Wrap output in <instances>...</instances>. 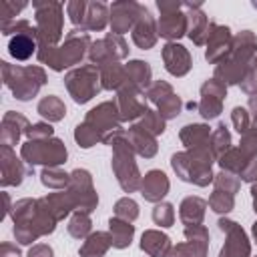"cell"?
<instances>
[{
  "label": "cell",
  "mask_w": 257,
  "mask_h": 257,
  "mask_svg": "<svg viewBox=\"0 0 257 257\" xmlns=\"http://www.w3.org/2000/svg\"><path fill=\"white\" fill-rule=\"evenodd\" d=\"M10 217L14 223V229H12L14 239L20 245H34L36 239L54 233L56 223H58L54 215L48 211V207L44 205L42 197L40 199H32V197L18 199L12 205Z\"/></svg>",
  "instance_id": "cell-1"
},
{
  "label": "cell",
  "mask_w": 257,
  "mask_h": 257,
  "mask_svg": "<svg viewBox=\"0 0 257 257\" xmlns=\"http://www.w3.org/2000/svg\"><path fill=\"white\" fill-rule=\"evenodd\" d=\"M257 56V36L251 30H241L233 36V50L231 54L215 66L213 78L221 80L223 84H241L245 74L249 72L253 60Z\"/></svg>",
  "instance_id": "cell-2"
},
{
  "label": "cell",
  "mask_w": 257,
  "mask_h": 257,
  "mask_svg": "<svg viewBox=\"0 0 257 257\" xmlns=\"http://www.w3.org/2000/svg\"><path fill=\"white\" fill-rule=\"evenodd\" d=\"M104 145H108L112 149V157H110V169L116 177V183L120 185V189L124 193H135L141 189V181L143 175L139 171V165L135 161V149L126 137L124 128L114 131L112 135H108L104 139Z\"/></svg>",
  "instance_id": "cell-3"
},
{
  "label": "cell",
  "mask_w": 257,
  "mask_h": 257,
  "mask_svg": "<svg viewBox=\"0 0 257 257\" xmlns=\"http://www.w3.org/2000/svg\"><path fill=\"white\" fill-rule=\"evenodd\" d=\"M90 46H92V40H90L88 32L72 28L66 34L62 44H58V46H38L36 58H38L40 64H46L54 72H62L64 68H70V66L78 64L84 56H88Z\"/></svg>",
  "instance_id": "cell-4"
},
{
  "label": "cell",
  "mask_w": 257,
  "mask_h": 257,
  "mask_svg": "<svg viewBox=\"0 0 257 257\" xmlns=\"http://www.w3.org/2000/svg\"><path fill=\"white\" fill-rule=\"evenodd\" d=\"M217 159L211 153V147H197V149H187L179 151L171 157V167L175 175L185 181L193 183L197 187H207L213 183V163Z\"/></svg>",
  "instance_id": "cell-5"
},
{
  "label": "cell",
  "mask_w": 257,
  "mask_h": 257,
  "mask_svg": "<svg viewBox=\"0 0 257 257\" xmlns=\"http://www.w3.org/2000/svg\"><path fill=\"white\" fill-rule=\"evenodd\" d=\"M2 68V80L10 88L16 100H32L38 90L48 82L46 80V70L38 64H28V66H18L10 64L8 60L0 62Z\"/></svg>",
  "instance_id": "cell-6"
},
{
  "label": "cell",
  "mask_w": 257,
  "mask_h": 257,
  "mask_svg": "<svg viewBox=\"0 0 257 257\" xmlns=\"http://www.w3.org/2000/svg\"><path fill=\"white\" fill-rule=\"evenodd\" d=\"M38 46H58L64 34V4L54 0H34Z\"/></svg>",
  "instance_id": "cell-7"
},
{
  "label": "cell",
  "mask_w": 257,
  "mask_h": 257,
  "mask_svg": "<svg viewBox=\"0 0 257 257\" xmlns=\"http://www.w3.org/2000/svg\"><path fill=\"white\" fill-rule=\"evenodd\" d=\"M0 32L4 36H12L8 42V52L16 60H28L38 52V32L28 20H10L0 22Z\"/></svg>",
  "instance_id": "cell-8"
},
{
  "label": "cell",
  "mask_w": 257,
  "mask_h": 257,
  "mask_svg": "<svg viewBox=\"0 0 257 257\" xmlns=\"http://www.w3.org/2000/svg\"><path fill=\"white\" fill-rule=\"evenodd\" d=\"M64 86L76 104H86L102 90L100 72L94 64H82L70 68L64 74Z\"/></svg>",
  "instance_id": "cell-9"
},
{
  "label": "cell",
  "mask_w": 257,
  "mask_h": 257,
  "mask_svg": "<svg viewBox=\"0 0 257 257\" xmlns=\"http://www.w3.org/2000/svg\"><path fill=\"white\" fill-rule=\"evenodd\" d=\"M20 157L26 165H42V167H60L68 159L66 145L52 137L44 141H26L20 147Z\"/></svg>",
  "instance_id": "cell-10"
},
{
  "label": "cell",
  "mask_w": 257,
  "mask_h": 257,
  "mask_svg": "<svg viewBox=\"0 0 257 257\" xmlns=\"http://www.w3.org/2000/svg\"><path fill=\"white\" fill-rule=\"evenodd\" d=\"M157 8L161 12L157 20V32L167 42H177L179 38L187 36V14L183 10V2L177 0H157Z\"/></svg>",
  "instance_id": "cell-11"
},
{
  "label": "cell",
  "mask_w": 257,
  "mask_h": 257,
  "mask_svg": "<svg viewBox=\"0 0 257 257\" xmlns=\"http://www.w3.org/2000/svg\"><path fill=\"white\" fill-rule=\"evenodd\" d=\"M147 100L155 106V110L165 118H177L183 110V100L181 96L175 92V88L167 82V80H155L147 90H145Z\"/></svg>",
  "instance_id": "cell-12"
},
{
  "label": "cell",
  "mask_w": 257,
  "mask_h": 257,
  "mask_svg": "<svg viewBox=\"0 0 257 257\" xmlns=\"http://www.w3.org/2000/svg\"><path fill=\"white\" fill-rule=\"evenodd\" d=\"M128 56V44L122 36L108 32L104 38L94 40L88 50V62L96 68L108 64V62H120Z\"/></svg>",
  "instance_id": "cell-13"
},
{
  "label": "cell",
  "mask_w": 257,
  "mask_h": 257,
  "mask_svg": "<svg viewBox=\"0 0 257 257\" xmlns=\"http://www.w3.org/2000/svg\"><path fill=\"white\" fill-rule=\"evenodd\" d=\"M66 191L72 195L76 211L82 213H92L98 205V193L92 185V175L86 169H74L70 173V183L66 187Z\"/></svg>",
  "instance_id": "cell-14"
},
{
  "label": "cell",
  "mask_w": 257,
  "mask_h": 257,
  "mask_svg": "<svg viewBox=\"0 0 257 257\" xmlns=\"http://www.w3.org/2000/svg\"><path fill=\"white\" fill-rule=\"evenodd\" d=\"M217 227L225 233V243L219 251V257H251V241L237 221L221 217Z\"/></svg>",
  "instance_id": "cell-15"
},
{
  "label": "cell",
  "mask_w": 257,
  "mask_h": 257,
  "mask_svg": "<svg viewBox=\"0 0 257 257\" xmlns=\"http://www.w3.org/2000/svg\"><path fill=\"white\" fill-rule=\"evenodd\" d=\"M114 100L118 104V112H120V120L122 122H135L137 118L141 120V116L149 108L145 90H141L133 82H126L124 86H120L116 90V98Z\"/></svg>",
  "instance_id": "cell-16"
},
{
  "label": "cell",
  "mask_w": 257,
  "mask_h": 257,
  "mask_svg": "<svg viewBox=\"0 0 257 257\" xmlns=\"http://www.w3.org/2000/svg\"><path fill=\"white\" fill-rule=\"evenodd\" d=\"M84 122H88L92 128H96L102 135V143H104V139L108 135L122 128V120H120L116 100H104V102L96 104L94 108H90L84 116Z\"/></svg>",
  "instance_id": "cell-17"
},
{
  "label": "cell",
  "mask_w": 257,
  "mask_h": 257,
  "mask_svg": "<svg viewBox=\"0 0 257 257\" xmlns=\"http://www.w3.org/2000/svg\"><path fill=\"white\" fill-rule=\"evenodd\" d=\"M34 171V167L26 165L22 157H16L12 147L0 145V185L2 187H18L22 181Z\"/></svg>",
  "instance_id": "cell-18"
},
{
  "label": "cell",
  "mask_w": 257,
  "mask_h": 257,
  "mask_svg": "<svg viewBox=\"0 0 257 257\" xmlns=\"http://www.w3.org/2000/svg\"><path fill=\"white\" fill-rule=\"evenodd\" d=\"M227 96V84L217 78H207L201 84V98L197 102V110L205 120H213L223 112V102Z\"/></svg>",
  "instance_id": "cell-19"
},
{
  "label": "cell",
  "mask_w": 257,
  "mask_h": 257,
  "mask_svg": "<svg viewBox=\"0 0 257 257\" xmlns=\"http://www.w3.org/2000/svg\"><path fill=\"white\" fill-rule=\"evenodd\" d=\"M207 50H205V60L209 64H221L233 50V34L229 26L211 22L209 24V34H207V42H205Z\"/></svg>",
  "instance_id": "cell-20"
},
{
  "label": "cell",
  "mask_w": 257,
  "mask_h": 257,
  "mask_svg": "<svg viewBox=\"0 0 257 257\" xmlns=\"http://www.w3.org/2000/svg\"><path fill=\"white\" fill-rule=\"evenodd\" d=\"M185 239L183 243L173 245L167 257H207L209 253V231L205 225L197 227H185L183 231Z\"/></svg>",
  "instance_id": "cell-21"
},
{
  "label": "cell",
  "mask_w": 257,
  "mask_h": 257,
  "mask_svg": "<svg viewBox=\"0 0 257 257\" xmlns=\"http://www.w3.org/2000/svg\"><path fill=\"white\" fill-rule=\"evenodd\" d=\"M108 8H110V32L118 34V36L133 30L141 12H143V4L135 2V0L112 2Z\"/></svg>",
  "instance_id": "cell-22"
},
{
  "label": "cell",
  "mask_w": 257,
  "mask_h": 257,
  "mask_svg": "<svg viewBox=\"0 0 257 257\" xmlns=\"http://www.w3.org/2000/svg\"><path fill=\"white\" fill-rule=\"evenodd\" d=\"M161 56H163V64H165V70L177 78L185 76L191 68H193V58H191V52L179 44V42H167L161 50Z\"/></svg>",
  "instance_id": "cell-23"
},
{
  "label": "cell",
  "mask_w": 257,
  "mask_h": 257,
  "mask_svg": "<svg viewBox=\"0 0 257 257\" xmlns=\"http://www.w3.org/2000/svg\"><path fill=\"white\" fill-rule=\"evenodd\" d=\"M183 10L187 14V36L191 38V42L195 46H203L207 42V34H209V18L201 8V2H183Z\"/></svg>",
  "instance_id": "cell-24"
},
{
  "label": "cell",
  "mask_w": 257,
  "mask_h": 257,
  "mask_svg": "<svg viewBox=\"0 0 257 257\" xmlns=\"http://www.w3.org/2000/svg\"><path fill=\"white\" fill-rule=\"evenodd\" d=\"M169 189H171L169 177L161 169H151V171H147L143 175V181H141V189L139 191H141V195H143L145 201L157 205V203H161L167 197Z\"/></svg>",
  "instance_id": "cell-25"
},
{
  "label": "cell",
  "mask_w": 257,
  "mask_h": 257,
  "mask_svg": "<svg viewBox=\"0 0 257 257\" xmlns=\"http://www.w3.org/2000/svg\"><path fill=\"white\" fill-rule=\"evenodd\" d=\"M133 34V42L141 48V50H151L157 44L159 32H157V20L153 18L151 10L147 6H143V12L135 24V28L131 30Z\"/></svg>",
  "instance_id": "cell-26"
},
{
  "label": "cell",
  "mask_w": 257,
  "mask_h": 257,
  "mask_svg": "<svg viewBox=\"0 0 257 257\" xmlns=\"http://www.w3.org/2000/svg\"><path fill=\"white\" fill-rule=\"evenodd\" d=\"M28 126H30V122L22 112H16V110L4 112L2 122H0V143L6 145V147L18 145L20 137L26 135Z\"/></svg>",
  "instance_id": "cell-27"
},
{
  "label": "cell",
  "mask_w": 257,
  "mask_h": 257,
  "mask_svg": "<svg viewBox=\"0 0 257 257\" xmlns=\"http://www.w3.org/2000/svg\"><path fill=\"white\" fill-rule=\"evenodd\" d=\"M209 203L197 195H189L181 201L179 205V219L185 227H197L203 225L205 221V211H207Z\"/></svg>",
  "instance_id": "cell-28"
},
{
  "label": "cell",
  "mask_w": 257,
  "mask_h": 257,
  "mask_svg": "<svg viewBox=\"0 0 257 257\" xmlns=\"http://www.w3.org/2000/svg\"><path fill=\"white\" fill-rule=\"evenodd\" d=\"M126 137L135 149V153L143 159H153L159 151V145H157V137H153L151 133H147L139 122L131 124L128 131H126Z\"/></svg>",
  "instance_id": "cell-29"
},
{
  "label": "cell",
  "mask_w": 257,
  "mask_h": 257,
  "mask_svg": "<svg viewBox=\"0 0 257 257\" xmlns=\"http://www.w3.org/2000/svg\"><path fill=\"white\" fill-rule=\"evenodd\" d=\"M171 249V237L159 229H147L141 235V251H145L149 257H167Z\"/></svg>",
  "instance_id": "cell-30"
},
{
  "label": "cell",
  "mask_w": 257,
  "mask_h": 257,
  "mask_svg": "<svg viewBox=\"0 0 257 257\" xmlns=\"http://www.w3.org/2000/svg\"><path fill=\"white\" fill-rule=\"evenodd\" d=\"M110 24V8L104 2H88L86 16L82 22L84 32H100Z\"/></svg>",
  "instance_id": "cell-31"
},
{
  "label": "cell",
  "mask_w": 257,
  "mask_h": 257,
  "mask_svg": "<svg viewBox=\"0 0 257 257\" xmlns=\"http://www.w3.org/2000/svg\"><path fill=\"white\" fill-rule=\"evenodd\" d=\"M211 126L205 122H191L185 124L179 131V139L187 149H197V147H209L211 141Z\"/></svg>",
  "instance_id": "cell-32"
},
{
  "label": "cell",
  "mask_w": 257,
  "mask_h": 257,
  "mask_svg": "<svg viewBox=\"0 0 257 257\" xmlns=\"http://www.w3.org/2000/svg\"><path fill=\"white\" fill-rule=\"evenodd\" d=\"M44 205L48 207V211L54 215L56 221H62L64 217L72 215L76 211V205H74V199L72 195L64 189V191H58V193H48L42 197Z\"/></svg>",
  "instance_id": "cell-33"
},
{
  "label": "cell",
  "mask_w": 257,
  "mask_h": 257,
  "mask_svg": "<svg viewBox=\"0 0 257 257\" xmlns=\"http://www.w3.org/2000/svg\"><path fill=\"white\" fill-rule=\"evenodd\" d=\"M112 247V239L108 231H92L78 249L80 257H104Z\"/></svg>",
  "instance_id": "cell-34"
},
{
  "label": "cell",
  "mask_w": 257,
  "mask_h": 257,
  "mask_svg": "<svg viewBox=\"0 0 257 257\" xmlns=\"http://www.w3.org/2000/svg\"><path fill=\"white\" fill-rule=\"evenodd\" d=\"M108 233H110L114 249H126L133 243L135 225L131 221H124V219H118V217H110L108 219Z\"/></svg>",
  "instance_id": "cell-35"
},
{
  "label": "cell",
  "mask_w": 257,
  "mask_h": 257,
  "mask_svg": "<svg viewBox=\"0 0 257 257\" xmlns=\"http://www.w3.org/2000/svg\"><path fill=\"white\" fill-rule=\"evenodd\" d=\"M100 72V84L104 90H118L128 82L126 78V68L120 62H108L98 68Z\"/></svg>",
  "instance_id": "cell-36"
},
{
  "label": "cell",
  "mask_w": 257,
  "mask_h": 257,
  "mask_svg": "<svg viewBox=\"0 0 257 257\" xmlns=\"http://www.w3.org/2000/svg\"><path fill=\"white\" fill-rule=\"evenodd\" d=\"M36 112L46 120V122H58L66 116V104L62 102L60 96L56 94H48L42 96L36 104Z\"/></svg>",
  "instance_id": "cell-37"
},
{
  "label": "cell",
  "mask_w": 257,
  "mask_h": 257,
  "mask_svg": "<svg viewBox=\"0 0 257 257\" xmlns=\"http://www.w3.org/2000/svg\"><path fill=\"white\" fill-rule=\"evenodd\" d=\"M126 68V78L128 82H133L135 86H139L141 90H147L151 84H153V70H151V64L145 62V60H128L124 64Z\"/></svg>",
  "instance_id": "cell-38"
},
{
  "label": "cell",
  "mask_w": 257,
  "mask_h": 257,
  "mask_svg": "<svg viewBox=\"0 0 257 257\" xmlns=\"http://www.w3.org/2000/svg\"><path fill=\"white\" fill-rule=\"evenodd\" d=\"M249 161H253V159H249L239 147H231L227 153H223V155L217 159V163H219V167H221L223 171H231V173H235L237 177L243 173V169L249 165Z\"/></svg>",
  "instance_id": "cell-39"
},
{
  "label": "cell",
  "mask_w": 257,
  "mask_h": 257,
  "mask_svg": "<svg viewBox=\"0 0 257 257\" xmlns=\"http://www.w3.org/2000/svg\"><path fill=\"white\" fill-rule=\"evenodd\" d=\"M40 183L46 189H56V191H64L70 183V173L62 171L60 167H44L40 171Z\"/></svg>",
  "instance_id": "cell-40"
},
{
  "label": "cell",
  "mask_w": 257,
  "mask_h": 257,
  "mask_svg": "<svg viewBox=\"0 0 257 257\" xmlns=\"http://www.w3.org/2000/svg\"><path fill=\"white\" fill-rule=\"evenodd\" d=\"M66 229H68V235L70 237H74V239H86L92 233V219H90L88 213L74 211L70 215V221H68Z\"/></svg>",
  "instance_id": "cell-41"
},
{
  "label": "cell",
  "mask_w": 257,
  "mask_h": 257,
  "mask_svg": "<svg viewBox=\"0 0 257 257\" xmlns=\"http://www.w3.org/2000/svg\"><path fill=\"white\" fill-rule=\"evenodd\" d=\"M209 147H211V153H213L215 159H219L223 153H227L231 149V133H229V128H227L225 122H219L215 126V131L211 133Z\"/></svg>",
  "instance_id": "cell-42"
},
{
  "label": "cell",
  "mask_w": 257,
  "mask_h": 257,
  "mask_svg": "<svg viewBox=\"0 0 257 257\" xmlns=\"http://www.w3.org/2000/svg\"><path fill=\"white\" fill-rule=\"evenodd\" d=\"M74 141H76V145L80 149H90V147L102 143V135L96 128H92L88 122L82 120V122H78L74 126Z\"/></svg>",
  "instance_id": "cell-43"
},
{
  "label": "cell",
  "mask_w": 257,
  "mask_h": 257,
  "mask_svg": "<svg viewBox=\"0 0 257 257\" xmlns=\"http://www.w3.org/2000/svg\"><path fill=\"white\" fill-rule=\"evenodd\" d=\"M239 86H241V90L249 96V108H251L253 112H257V56H255V60H253L249 72L245 74V78H243V82H241Z\"/></svg>",
  "instance_id": "cell-44"
},
{
  "label": "cell",
  "mask_w": 257,
  "mask_h": 257,
  "mask_svg": "<svg viewBox=\"0 0 257 257\" xmlns=\"http://www.w3.org/2000/svg\"><path fill=\"white\" fill-rule=\"evenodd\" d=\"M139 124H141L147 133H151L153 137L163 135V133H165V128H167V120H165V118H163L155 108H147V112L141 116Z\"/></svg>",
  "instance_id": "cell-45"
},
{
  "label": "cell",
  "mask_w": 257,
  "mask_h": 257,
  "mask_svg": "<svg viewBox=\"0 0 257 257\" xmlns=\"http://www.w3.org/2000/svg\"><path fill=\"white\" fill-rule=\"evenodd\" d=\"M207 203H209L211 211H215V213H219V215H227V213H231L233 207H235V195H229V193H225V191L215 189V191L211 193V197H209Z\"/></svg>",
  "instance_id": "cell-46"
},
{
  "label": "cell",
  "mask_w": 257,
  "mask_h": 257,
  "mask_svg": "<svg viewBox=\"0 0 257 257\" xmlns=\"http://www.w3.org/2000/svg\"><path fill=\"white\" fill-rule=\"evenodd\" d=\"M239 149H241L249 159H257V112H253L251 126L247 128V133L241 135Z\"/></svg>",
  "instance_id": "cell-47"
},
{
  "label": "cell",
  "mask_w": 257,
  "mask_h": 257,
  "mask_svg": "<svg viewBox=\"0 0 257 257\" xmlns=\"http://www.w3.org/2000/svg\"><path fill=\"white\" fill-rule=\"evenodd\" d=\"M151 217H153V223L163 227V229L173 227L175 225V207H173V203H167V201L157 203Z\"/></svg>",
  "instance_id": "cell-48"
},
{
  "label": "cell",
  "mask_w": 257,
  "mask_h": 257,
  "mask_svg": "<svg viewBox=\"0 0 257 257\" xmlns=\"http://www.w3.org/2000/svg\"><path fill=\"white\" fill-rule=\"evenodd\" d=\"M213 185H215V189H219V191H225V193H229V195H235V193H239V189H241V179H239L235 173L221 169V171L215 175Z\"/></svg>",
  "instance_id": "cell-49"
},
{
  "label": "cell",
  "mask_w": 257,
  "mask_h": 257,
  "mask_svg": "<svg viewBox=\"0 0 257 257\" xmlns=\"http://www.w3.org/2000/svg\"><path fill=\"white\" fill-rule=\"evenodd\" d=\"M139 203L133 199V197H120L116 203H114V217L118 219H124V221H135L139 217Z\"/></svg>",
  "instance_id": "cell-50"
},
{
  "label": "cell",
  "mask_w": 257,
  "mask_h": 257,
  "mask_svg": "<svg viewBox=\"0 0 257 257\" xmlns=\"http://www.w3.org/2000/svg\"><path fill=\"white\" fill-rule=\"evenodd\" d=\"M86 6H88L86 0H70L66 4V14H68L72 26L78 28V30L82 28V22H84V16H86Z\"/></svg>",
  "instance_id": "cell-51"
},
{
  "label": "cell",
  "mask_w": 257,
  "mask_h": 257,
  "mask_svg": "<svg viewBox=\"0 0 257 257\" xmlns=\"http://www.w3.org/2000/svg\"><path fill=\"white\" fill-rule=\"evenodd\" d=\"M251 118H253V114L249 112L247 106H235V108L231 110V122H233L235 131H237L239 135L247 133V128L251 126Z\"/></svg>",
  "instance_id": "cell-52"
},
{
  "label": "cell",
  "mask_w": 257,
  "mask_h": 257,
  "mask_svg": "<svg viewBox=\"0 0 257 257\" xmlns=\"http://www.w3.org/2000/svg\"><path fill=\"white\" fill-rule=\"evenodd\" d=\"M52 137H54V128L46 120L32 122L26 128V141H44V139H52Z\"/></svg>",
  "instance_id": "cell-53"
},
{
  "label": "cell",
  "mask_w": 257,
  "mask_h": 257,
  "mask_svg": "<svg viewBox=\"0 0 257 257\" xmlns=\"http://www.w3.org/2000/svg\"><path fill=\"white\" fill-rule=\"evenodd\" d=\"M26 8V2H10V0H4L2 2V16H0V22H10V20H16L14 16Z\"/></svg>",
  "instance_id": "cell-54"
},
{
  "label": "cell",
  "mask_w": 257,
  "mask_h": 257,
  "mask_svg": "<svg viewBox=\"0 0 257 257\" xmlns=\"http://www.w3.org/2000/svg\"><path fill=\"white\" fill-rule=\"evenodd\" d=\"M26 257H54V251L48 243H34L30 245Z\"/></svg>",
  "instance_id": "cell-55"
},
{
  "label": "cell",
  "mask_w": 257,
  "mask_h": 257,
  "mask_svg": "<svg viewBox=\"0 0 257 257\" xmlns=\"http://www.w3.org/2000/svg\"><path fill=\"white\" fill-rule=\"evenodd\" d=\"M239 179L241 181H245V183H257V159H253V161H249V165L243 169V173L239 175Z\"/></svg>",
  "instance_id": "cell-56"
},
{
  "label": "cell",
  "mask_w": 257,
  "mask_h": 257,
  "mask_svg": "<svg viewBox=\"0 0 257 257\" xmlns=\"http://www.w3.org/2000/svg\"><path fill=\"white\" fill-rule=\"evenodd\" d=\"M0 257H22V253H20L18 245H14L10 241H4L0 245Z\"/></svg>",
  "instance_id": "cell-57"
},
{
  "label": "cell",
  "mask_w": 257,
  "mask_h": 257,
  "mask_svg": "<svg viewBox=\"0 0 257 257\" xmlns=\"http://www.w3.org/2000/svg\"><path fill=\"white\" fill-rule=\"evenodd\" d=\"M2 199H4V215H10L12 205H10V197H8V193H2Z\"/></svg>",
  "instance_id": "cell-58"
},
{
  "label": "cell",
  "mask_w": 257,
  "mask_h": 257,
  "mask_svg": "<svg viewBox=\"0 0 257 257\" xmlns=\"http://www.w3.org/2000/svg\"><path fill=\"white\" fill-rule=\"evenodd\" d=\"M251 199H253V211L257 213V183L251 185Z\"/></svg>",
  "instance_id": "cell-59"
},
{
  "label": "cell",
  "mask_w": 257,
  "mask_h": 257,
  "mask_svg": "<svg viewBox=\"0 0 257 257\" xmlns=\"http://www.w3.org/2000/svg\"><path fill=\"white\" fill-rule=\"evenodd\" d=\"M251 233H253V239H255V243H257V221L251 225Z\"/></svg>",
  "instance_id": "cell-60"
}]
</instances>
